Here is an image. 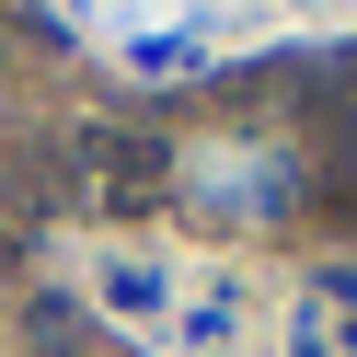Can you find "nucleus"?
Segmentation results:
<instances>
[{
  "label": "nucleus",
  "mask_w": 357,
  "mask_h": 357,
  "mask_svg": "<svg viewBox=\"0 0 357 357\" xmlns=\"http://www.w3.org/2000/svg\"><path fill=\"white\" fill-rule=\"evenodd\" d=\"M323 219H334V231H357V162L323 173Z\"/></svg>",
  "instance_id": "nucleus-2"
},
{
  "label": "nucleus",
  "mask_w": 357,
  "mask_h": 357,
  "mask_svg": "<svg viewBox=\"0 0 357 357\" xmlns=\"http://www.w3.org/2000/svg\"><path fill=\"white\" fill-rule=\"evenodd\" d=\"M70 173H81V196H93L104 219H139V208H162L173 150L150 139V127H81V139H70Z\"/></svg>",
  "instance_id": "nucleus-1"
}]
</instances>
